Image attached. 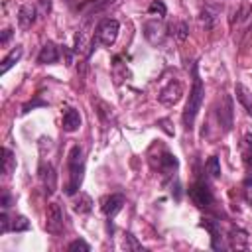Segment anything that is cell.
Segmentation results:
<instances>
[{"mask_svg":"<svg viewBox=\"0 0 252 252\" xmlns=\"http://www.w3.org/2000/svg\"><path fill=\"white\" fill-rule=\"evenodd\" d=\"M0 205H2V209H4V211H8V207L12 205V195H10L8 191H4V193H2V203H0Z\"/></svg>","mask_w":252,"mask_h":252,"instance_id":"obj_30","label":"cell"},{"mask_svg":"<svg viewBox=\"0 0 252 252\" xmlns=\"http://www.w3.org/2000/svg\"><path fill=\"white\" fill-rule=\"evenodd\" d=\"M144 35L152 45H161L167 37V26H163L158 20H150L144 24Z\"/></svg>","mask_w":252,"mask_h":252,"instance_id":"obj_6","label":"cell"},{"mask_svg":"<svg viewBox=\"0 0 252 252\" xmlns=\"http://www.w3.org/2000/svg\"><path fill=\"white\" fill-rule=\"evenodd\" d=\"M148 14H158L159 18H163L165 14H167V8H165V4L161 2V0H154L152 4H150V8H148Z\"/></svg>","mask_w":252,"mask_h":252,"instance_id":"obj_25","label":"cell"},{"mask_svg":"<svg viewBox=\"0 0 252 252\" xmlns=\"http://www.w3.org/2000/svg\"><path fill=\"white\" fill-rule=\"evenodd\" d=\"M234 93H236V100L242 104V108L246 110V114L252 116V93H250L242 83H236Z\"/></svg>","mask_w":252,"mask_h":252,"instance_id":"obj_15","label":"cell"},{"mask_svg":"<svg viewBox=\"0 0 252 252\" xmlns=\"http://www.w3.org/2000/svg\"><path fill=\"white\" fill-rule=\"evenodd\" d=\"M201 226L211 232V248L213 250H222L224 246H222V240H220V222L213 220V219H203Z\"/></svg>","mask_w":252,"mask_h":252,"instance_id":"obj_9","label":"cell"},{"mask_svg":"<svg viewBox=\"0 0 252 252\" xmlns=\"http://www.w3.org/2000/svg\"><path fill=\"white\" fill-rule=\"evenodd\" d=\"M67 248H69L71 252H75V250H83V252H89V250H91V246H89L85 240H81V238H79V240H73V242H71Z\"/></svg>","mask_w":252,"mask_h":252,"instance_id":"obj_29","label":"cell"},{"mask_svg":"<svg viewBox=\"0 0 252 252\" xmlns=\"http://www.w3.org/2000/svg\"><path fill=\"white\" fill-rule=\"evenodd\" d=\"M10 37H12V30L8 28V30H4V33H2V39H0V43H2V45H6Z\"/></svg>","mask_w":252,"mask_h":252,"instance_id":"obj_31","label":"cell"},{"mask_svg":"<svg viewBox=\"0 0 252 252\" xmlns=\"http://www.w3.org/2000/svg\"><path fill=\"white\" fill-rule=\"evenodd\" d=\"M14 169H16V158H14V154H12L10 148H4L2 150V173L4 175H10Z\"/></svg>","mask_w":252,"mask_h":252,"instance_id":"obj_20","label":"cell"},{"mask_svg":"<svg viewBox=\"0 0 252 252\" xmlns=\"http://www.w3.org/2000/svg\"><path fill=\"white\" fill-rule=\"evenodd\" d=\"M242 158L248 167H252V134H244L242 138Z\"/></svg>","mask_w":252,"mask_h":252,"instance_id":"obj_21","label":"cell"},{"mask_svg":"<svg viewBox=\"0 0 252 252\" xmlns=\"http://www.w3.org/2000/svg\"><path fill=\"white\" fill-rule=\"evenodd\" d=\"M197 63L191 65V75H193V87L189 91V98H187V104H185V110H183V126L185 130H191L193 124H195V118L201 110V104H203V98H205V85L199 77V71H197Z\"/></svg>","mask_w":252,"mask_h":252,"instance_id":"obj_1","label":"cell"},{"mask_svg":"<svg viewBox=\"0 0 252 252\" xmlns=\"http://www.w3.org/2000/svg\"><path fill=\"white\" fill-rule=\"evenodd\" d=\"M91 209H93V199L87 193H79L73 203V211L79 215H87V213H91Z\"/></svg>","mask_w":252,"mask_h":252,"instance_id":"obj_18","label":"cell"},{"mask_svg":"<svg viewBox=\"0 0 252 252\" xmlns=\"http://www.w3.org/2000/svg\"><path fill=\"white\" fill-rule=\"evenodd\" d=\"M181 94H183L181 83H179L177 79H171V81L159 91V102L165 104V106H171V104H175V102L181 98Z\"/></svg>","mask_w":252,"mask_h":252,"instance_id":"obj_8","label":"cell"},{"mask_svg":"<svg viewBox=\"0 0 252 252\" xmlns=\"http://www.w3.org/2000/svg\"><path fill=\"white\" fill-rule=\"evenodd\" d=\"M67 167H69V181L65 185L67 195H77L81 183H83V173H85V158L81 146H73L69 156H67Z\"/></svg>","mask_w":252,"mask_h":252,"instance_id":"obj_2","label":"cell"},{"mask_svg":"<svg viewBox=\"0 0 252 252\" xmlns=\"http://www.w3.org/2000/svg\"><path fill=\"white\" fill-rule=\"evenodd\" d=\"M118 32H120V24L118 20L114 18H104L98 22L96 30H94V35H93V47L96 43H102V45H112L118 37Z\"/></svg>","mask_w":252,"mask_h":252,"instance_id":"obj_3","label":"cell"},{"mask_svg":"<svg viewBox=\"0 0 252 252\" xmlns=\"http://www.w3.org/2000/svg\"><path fill=\"white\" fill-rule=\"evenodd\" d=\"M159 169L165 171L167 175L173 173V171L177 169V158H175L173 154H169V152H163L161 158H159Z\"/></svg>","mask_w":252,"mask_h":252,"instance_id":"obj_19","label":"cell"},{"mask_svg":"<svg viewBox=\"0 0 252 252\" xmlns=\"http://www.w3.org/2000/svg\"><path fill=\"white\" fill-rule=\"evenodd\" d=\"M28 228H30V220H28L24 215H18V217L12 219V230H14V232H24V230H28Z\"/></svg>","mask_w":252,"mask_h":252,"instance_id":"obj_24","label":"cell"},{"mask_svg":"<svg viewBox=\"0 0 252 252\" xmlns=\"http://www.w3.org/2000/svg\"><path fill=\"white\" fill-rule=\"evenodd\" d=\"M228 240H230V248H246L248 232H246V230H242L240 226H230Z\"/></svg>","mask_w":252,"mask_h":252,"instance_id":"obj_16","label":"cell"},{"mask_svg":"<svg viewBox=\"0 0 252 252\" xmlns=\"http://www.w3.org/2000/svg\"><path fill=\"white\" fill-rule=\"evenodd\" d=\"M35 14L37 12H35V8L32 4L20 6V10H18V26L22 30H30L33 26V22H35Z\"/></svg>","mask_w":252,"mask_h":252,"instance_id":"obj_12","label":"cell"},{"mask_svg":"<svg viewBox=\"0 0 252 252\" xmlns=\"http://www.w3.org/2000/svg\"><path fill=\"white\" fill-rule=\"evenodd\" d=\"M39 179H41L45 195H53L55 189H57V173H55V167L49 161L47 163L45 161L39 163Z\"/></svg>","mask_w":252,"mask_h":252,"instance_id":"obj_7","label":"cell"},{"mask_svg":"<svg viewBox=\"0 0 252 252\" xmlns=\"http://www.w3.org/2000/svg\"><path fill=\"white\" fill-rule=\"evenodd\" d=\"M167 30H171L169 33H171L175 39H179V41H183V39L189 35V28H187L185 22H175V24H171Z\"/></svg>","mask_w":252,"mask_h":252,"instance_id":"obj_22","label":"cell"},{"mask_svg":"<svg viewBox=\"0 0 252 252\" xmlns=\"http://www.w3.org/2000/svg\"><path fill=\"white\" fill-rule=\"evenodd\" d=\"M199 20L205 24V28H213V22H215V12H211L209 8H203V10H201Z\"/></svg>","mask_w":252,"mask_h":252,"instance_id":"obj_27","label":"cell"},{"mask_svg":"<svg viewBox=\"0 0 252 252\" xmlns=\"http://www.w3.org/2000/svg\"><path fill=\"white\" fill-rule=\"evenodd\" d=\"M205 167H207V171H209L211 177H219V175H220V163H219V158H217V156H211V158L207 159Z\"/></svg>","mask_w":252,"mask_h":252,"instance_id":"obj_23","label":"cell"},{"mask_svg":"<svg viewBox=\"0 0 252 252\" xmlns=\"http://www.w3.org/2000/svg\"><path fill=\"white\" fill-rule=\"evenodd\" d=\"M81 128V114L75 108H67L63 112V130L65 132H77Z\"/></svg>","mask_w":252,"mask_h":252,"instance_id":"obj_14","label":"cell"},{"mask_svg":"<svg viewBox=\"0 0 252 252\" xmlns=\"http://www.w3.org/2000/svg\"><path fill=\"white\" fill-rule=\"evenodd\" d=\"M124 195H120V193H114V195H110V197H106L104 201H102V213L108 217V219H112V217H116L120 211H122V207H124Z\"/></svg>","mask_w":252,"mask_h":252,"instance_id":"obj_10","label":"cell"},{"mask_svg":"<svg viewBox=\"0 0 252 252\" xmlns=\"http://www.w3.org/2000/svg\"><path fill=\"white\" fill-rule=\"evenodd\" d=\"M124 248L126 250H144L142 244L136 240V236L130 234V232H126V236H124Z\"/></svg>","mask_w":252,"mask_h":252,"instance_id":"obj_26","label":"cell"},{"mask_svg":"<svg viewBox=\"0 0 252 252\" xmlns=\"http://www.w3.org/2000/svg\"><path fill=\"white\" fill-rule=\"evenodd\" d=\"M22 55H24V49H22L20 45H16V47H14V49H12V51H10V53H8V55L2 59L0 73H2V75H6V73H8V71H10V69H12V67H14V65H16L20 59H22Z\"/></svg>","mask_w":252,"mask_h":252,"instance_id":"obj_17","label":"cell"},{"mask_svg":"<svg viewBox=\"0 0 252 252\" xmlns=\"http://www.w3.org/2000/svg\"><path fill=\"white\" fill-rule=\"evenodd\" d=\"M219 120H220V126H222L224 130H230V126H232V100H230L228 94H224L222 100H220Z\"/></svg>","mask_w":252,"mask_h":252,"instance_id":"obj_11","label":"cell"},{"mask_svg":"<svg viewBox=\"0 0 252 252\" xmlns=\"http://www.w3.org/2000/svg\"><path fill=\"white\" fill-rule=\"evenodd\" d=\"M250 203H252V195H250Z\"/></svg>","mask_w":252,"mask_h":252,"instance_id":"obj_32","label":"cell"},{"mask_svg":"<svg viewBox=\"0 0 252 252\" xmlns=\"http://www.w3.org/2000/svg\"><path fill=\"white\" fill-rule=\"evenodd\" d=\"M63 228H65V220H63V211L59 203H49L45 209V230L57 236L63 232Z\"/></svg>","mask_w":252,"mask_h":252,"instance_id":"obj_4","label":"cell"},{"mask_svg":"<svg viewBox=\"0 0 252 252\" xmlns=\"http://www.w3.org/2000/svg\"><path fill=\"white\" fill-rule=\"evenodd\" d=\"M8 230H12V220L8 219V213L2 209V213H0V232L6 234Z\"/></svg>","mask_w":252,"mask_h":252,"instance_id":"obj_28","label":"cell"},{"mask_svg":"<svg viewBox=\"0 0 252 252\" xmlns=\"http://www.w3.org/2000/svg\"><path fill=\"white\" fill-rule=\"evenodd\" d=\"M189 197H191V201H193L197 207H211L213 201H215L211 187H209L205 181H201V179L195 181V183L189 187Z\"/></svg>","mask_w":252,"mask_h":252,"instance_id":"obj_5","label":"cell"},{"mask_svg":"<svg viewBox=\"0 0 252 252\" xmlns=\"http://www.w3.org/2000/svg\"><path fill=\"white\" fill-rule=\"evenodd\" d=\"M57 59H59V49H57V45H55L53 41H47V43L41 47L39 55H37V63H41V65H51V63H57Z\"/></svg>","mask_w":252,"mask_h":252,"instance_id":"obj_13","label":"cell"}]
</instances>
